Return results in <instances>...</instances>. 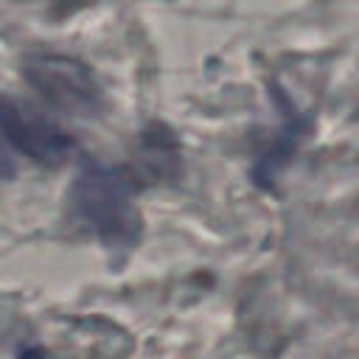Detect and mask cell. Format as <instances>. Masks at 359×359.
Instances as JSON below:
<instances>
[{"label": "cell", "instance_id": "1", "mask_svg": "<svg viewBox=\"0 0 359 359\" xmlns=\"http://www.w3.org/2000/svg\"><path fill=\"white\" fill-rule=\"evenodd\" d=\"M70 213L107 247H129L140 236L135 180L107 163H87L70 188Z\"/></svg>", "mask_w": 359, "mask_h": 359}, {"label": "cell", "instance_id": "2", "mask_svg": "<svg viewBox=\"0 0 359 359\" xmlns=\"http://www.w3.org/2000/svg\"><path fill=\"white\" fill-rule=\"evenodd\" d=\"M0 135L25 157L45 165H56L73 151V137L56 121L42 115L28 101L6 93L0 95Z\"/></svg>", "mask_w": 359, "mask_h": 359}, {"label": "cell", "instance_id": "3", "mask_svg": "<svg viewBox=\"0 0 359 359\" xmlns=\"http://www.w3.org/2000/svg\"><path fill=\"white\" fill-rule=\"evenodd\" d=\"M25 76L42 98L67 112H95L101 104V90L93 73L67 56L39 53L25 62Z\"/></svg>", "mask_w": 359, "mask_h": 359}, {"label": "cell", "instance_id": "4", "mask_svg": "<svg viewBox=\"0 0 359 359\" xmlns=\"http://www.w3.org/2000/svg\"><path fill=\"white\" fill-rule=\"evenodd\" d=\"M17 174V163L11 157V151L6 149V137H0V185L8 182Z\"/></svg>", "mask_w": 359, "mask_h": 359}]
</instances>
